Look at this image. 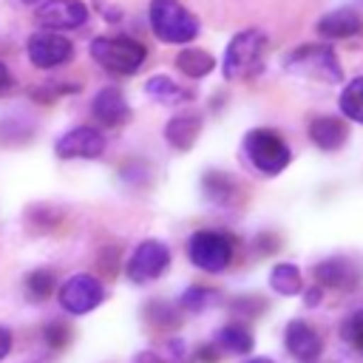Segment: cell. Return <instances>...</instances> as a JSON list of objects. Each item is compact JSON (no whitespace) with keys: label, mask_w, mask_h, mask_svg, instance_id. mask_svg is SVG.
Here are the masks:
<instances>
[{"label":"cell","mask_w":363,"mask_h":363,"mask_svg":"<svg viewBox=\"0 0 363 363\" xmlns=\"http://www.w3.org/2000/svg\"><path fill=\"white\" fill-rule=\"evenodd\" d=\"M267 54V34L258 28H244L233 34V40L224 48L221 71L227 79H247L261 71Z\"/></svg>","instance_id":"6da1fadb"},{"label":"cell","mask_w":363,"mask_h":363,"mask_svg":"<svg viewBox=\"0 0 363 363\" xmlns=\"http://www.w3.org/2000/svg\"><path fill=\"white\" fill-rule=\"evenodd\" d=\"M244 159L264 176H278L289 162H292V150L289 145L281 139L278 130L272 128H252L244 136Z\"/></svg>","instance_id":"7a4b0ae2"},{"label":"cell","mask_w":363,"mask_h":363,"mask_svg":"<svg viewBox=\"0 0 363 363\" xmlns=\"http://www.w3.org/2000/svg\"><path fill=\"white\" fill-rule=\"evenodd\" d=\"M284 71L295 74V77H306V79H320V82H340L343 79V68L340 60L335 57V51L329 45H298L295 51H289L284 57Z\"/></svg>","instance_id":"3957f363"},{"label":"cell","mask_w":363,"mask_h":363,"mask_svg":"<svg viewBox=\"0 0 363 363\" xmlns=\"http://www.w3.org/2000/svg\"><path fill=\"white\" fill-rule=\"evenodd\" d=\"M147 14H150V28L162 43L184 45L199 34V20L179 0H150Z\"/></svg>","instance_id":"277c9868"},{"label":"cell","mask_w":363,"mask_h":363,"mask_svg":"<svg viewBox=\"0 0 363 363\" xmlns=\"http://www.w3.org/2000/svg\"><path fill=\"white\" fill-rule=\"evenodd\" d=\"M91 57L111 74H136L147 57V48L130 37H96L91 43Z\"/></svg>","instance_id":"5b68a950"},{"label":"cell","mask_w":363,"mask_h":363,"mask_svg":"<svg viewBox=\"0 0 363 363\" xmlns=\"http://www.w3.org/2000/svg\"><path fill=\"white\" fill-rule=\"evenodd\" d=\"M233 252H235V244L227 233H218V230H196L190 238H187V258L193 267L204 269V272H224L233 261Z\"/></svg>","instance_id":"8992f818"},{"label":"cell","mask_w":363,"mask_h":363,"mask_svg":"<svg viewBox=\"0 0 363 363\" xmlns=\"http://www.w3.org/2000/svg\"><path fill=\"white\" fill-rule=\"evenodd\" d=\"M170 267V247L159 238H147L142 244H136V250L130 252L125 272L133 284H150L156 278L164 275V269Z\"/></svg>","instance_id":"52a82bcc"},{"label":"cell","mask_w":363,"mask_h":363,"mask_svg":"<svg viewBox=\"0 0 363 363\" xmlns=\"http://www.w3.org/2000/svg\"><path fill=\"white\" fill-rule=\"evenodd\" d=\"M57 301L68 315H85L105 301V286L99 278H94L88 272H77V275L65 278V284L57 292Z\"/></svg>","instance_id":"ba28073f"},{"label":"cell","mask_w":363,"mask_h":363,"mask_svg":"<svg viewBox=\"0 0 363 363\" xmlns=\"http://www.w3.org/2000/svg\"><path fill=\"white\" fill-rule=\"evenodd\" d=\"M37 23L48 31H68L79 28L88 20V6L82 0H45L34 11Z\"/></svg>","instance_id":"9c48e42d"},{"label":"cell","mask_w":363,"mask_h":363,"mask_svg":"<svg viewBox=\"0 0 363 363\" xmlns=\"http://www.w3.org/2000/svg\"><path fill=\"white\" fill-rule=\"evenodd\" d=\"M28 60L37 65V68H57V65H65L71 57H74V45L57 34V31H37L28 37Z\"/></svg>","instance_id":"30bf717a"},{"label":"cell","mask_w":363,"mask_h":363,"mask_svg":"<svg viewBox=\"0 0 363 363\" xmlns=\"http://www.w3.org/2000/svg\"><path fill=\"white\" fill-rule=\"evenodd\" d=\"M102 150H105V136L91 125L65 130L54 145V153L60 159H96L102 156Z\"/></svg>","instance_id":"8fae6325"},{"label":"cell","mask_w":363,"mask_h":363,"mask_svg":"<svg viewBox=\"0 0 363 363\" xmlns=\"http://www.w3.org/2000/svg\"><path fill=\"white\" fill-rule=\"evenodd\" d=\"M284 346L298 363H315L323 354V337L320 332L306 323L303 318H292L284 329Z\"/></svg>","instance_id":"7c38bea8"},{"label":"cell","mask_w":363,"mask_h":363,"mask_svg":"<svg viewBox=\"0 0 363 363\" xmlns=\"http://www.w3.org/2000/svg\"><path fill=\"white\" fill-rule=\"evenodd\" d=\"M315 281L329 289H352L360 281V267L349 255H332L315 264Z\"/></svg>","instance_id":"4fadbf2b"},{"label":"cell","mask_w":363,"mask_h":363,"mask_svg":"<svg viewBox=\"0 0 363 363\" xmlns=\"http://www.w3.org/2000/svg\"><path fill=\"white\" fill-rule=\"evenodd\" d=\"M91 113L99 125L105 128H116L122 122H128L130 116V108H128V99L119 88H102L96 91V96L91 99Z\"/></svg>","instance_id":"5bb4252c"},{"label":"cell","mask_w":363,"mask_h":363,"mask_svg":"<svg viewBox=\"0 0 363 363\" xmlns=\"http://www.w3.org/2000/svg\"><path fill=\"white\" fill-rule=\"evenodd\" d=\"M315 28L326 40H346V37H354L363 31V17L354 9H335V11L323 14L315 23Z\"/></svg>","instance_id":"9a60e30c"},{"label":"cell","mask_w":363,"mask_h":363,"mask_svg":"<svg viewBox=\"0 0 363 363\" xmlns=\"http://www.w3.org/2000/svg\"><path fill=\"white\" fill-rule=\"evenodd\" d=\"M309 139L315 147L332 153V150H340L349 139V128L340 116H315L309 122Z\"/></svg>","instance_id":"2e32d148"},{"label":"cell","mask_w":363,"mask_h":363,"mask_svg":"<svg viewBox=\"0 0 363 363\" xmlns=\"http://www.w3.org/2000/svg\"><path fill=\"white\" fill-rule=\"evenodd\" d=\"M201 125H204L201 113H176L164 125V139L176 150H190L196 145L199 133H201Z\"/></svg>","instance_id":"e0dca14e"},{"label":"cell","mask_w":363,"mask_h":363,"mask_svg":"<svg viewBox=\"0 0 363 363\" xmlns=\"http://www.w3.org/2000/svg\"><path fill=\"white\" fill-rule=\"evenodd\" d=\"M201 190H204V199L216 207H233L238 199V182L221 170H207L201 179Z\"/></svg>","instance_id":"ac0fdd59"},{"label":"cell","mask_w":363,"mask_h":363,"mask_svg":"<svg viewBox=\"0 0 363 363\" xmlns=\"http://www.w3.org/2000/svg\"><path fill=\"white\" fill-rule=\"evenodd\" d=\"M145 94H147L153 102L170 105V108H176V105H182V102H190V99H193L190 91H184L182 85H176V82H173L170 77H164V74L150 77V79L145 82Z\"/></svg>","instance_id":"d6986e66"},{"label":"cell","mask_w":363,"mask_h":363,"mask_svg":"<svg viewBox=\"0 0 363 363\" xmlns=\"http://www.w3.org/2000/svg\"><path fill=\"white\" fill-rule=\"evenodd\" d=\"M252 332L241 323H224L218 332H216V346L227 354H247L252 352Z\"/></svg>","instance_id":"ffe728a7"},{"label":"cell","mask_w":363,"mask_h":363,"mask_svg":"<svg viewBox=\"0 0 363 363\" xmlns=\"http://www.w3.org/2000/svg\"><path fill=\"white\" fill-rule=\"evenodd\" d=\"M176 68L190 79H201L216 68V60H213V54H207L201 48H182L176 54Z\"/></svg>","instance_id":"44dd1931"},{"label":"cell","mask_w":363,"mask_h":363,"mask_svg":"<svg viewBox=\"0 0 363 363\" xmlns=\"http://www.w3.org/2000/svg\"><path fill=\"white\" fill-rule=\"evenodd\" d=\"M269 286H272V292L281 295V298H292V295H298L301 286H303V281H301V269H298L295 264H289V261L275 264V267L269 269Z\"/></svg>","instance_id":"7402d4cb"},{"label":"cell","mask_w":363,"mask_h":363,"mask_svg":"<svg viewBox=\"0 0 363 363\" xmlns=\"http://www.w3.org/2000/svg\"><path fill=\"white\" fill-rule=\"evenodd\" d=\"M337 105H340V113L346 119L363 125V77H354L346 82V88L337 96Z\"/></svg>","instance_id":"603a6c76"},{"label":"cell","mask_w":363,"mask_h":363,"mask_svg":"<svg viewBox=\"0 0 363 363\" xmlns=\"http://www.w3.org/2000/svg\"><path fill=\"white\" fill-rule=\"evenodd\" d=\"M221 301V295L210 286H201V284H193L187 286L182 295H179V306L187 309V312H204V309H213L216 303Z\"/></svg>","instance_id":"cb8c5ba5"},{"label":"cell","mask_w":363,"mask_h":363,"mask_svg":"<svg viewBox=\"0 0 363 363\" xmlns=\"http://www.w3.org/2000/svg\"><path fill=\"white\" fill-rule=\"evenodd\" d=\"M340 340L357 352H363V306L360 309H352L343 320H340Z\"/></svg>","instance_id":"d4e9b609"},{"label":"cell","mask_w":363,"mask_h":363,"mask_svg":"<svg viewBox=\"0 0 363 363\" xmlns=\"http://www.w3.org/2000/svg\"><path fill=\"white\" fill-rule=\"evenodd\" d=\"M54 292V272L51 269H31L26 275V295L31 301H45Z\"/></svg>","instance_id":"484cf974"},{"label":"cell","mask_w":363,"mask_h":363,"mask_svg":"<svg viewBox=\"0 0 363 363\" xmlns=\"http://www.w3.org/2000/svg\"><path fill=\"white\" fill-rule=\"evenodd\" d=\"M43 335H45L48 346H54V349H60V346H65V343L71 340V329H68V323H48Z\"/></svg>","instance_id":"4316f807"},{"label":"cell","mask_w":363,"mask_h":363,"mask_svg":"<svg viewBox=\"0 0 363 363\" xmlns=\"http://www.w3.org/2000/svg\"><path fill=\"white\" fill-rule=\"evenodd\" d=\"M11 352V332L6 326H0V360H6Z\"/></svg>","instance_id":"83f0119b"},{"label":"cell","mask_w":363,"mask_h":363,"mask_svg":"<svg viewBox=\"0 0 363 363\" xmlns=\"http://www.w3.org/2000/svg\"><path fill=\"white\" fill-rule=\"evenodd\" d=\"M133 363H164L156 352H139L136 357H133Z\"/></svg>","instance_id":"f1b7e54d"},{"label":"cell","mask_w":363,"mask_h":363,"mask_svg":"<svg viewBox=\"0 0 363 363\" xmlns=\"http://www.w3.org/2000/svg\"><path fill=\"white\" fill-rule=\"evenodd\" d=\"M9 88H11V74H9L6 62H0V94L9 91Z\"/></svg>","instance_id":"f546056e"},{"label":"cell","mask_w":363,"mask_h":363,"mask_svg":"<svg viewBox=\"0 0 363 363\" xmlns=\"http://www.w3.org/2000/svg\"><path fill=\"white\" fill-rule=\"evenodd\" d=\"M241 363H275L272 357H264V354H255V357H247V360H241Z\"/></svg>","instance_id":"4dcf8cb0"},{"label":"cell","mask_w":363,"mask_h":363,"mask_svg":"<svg viewBox=\"0 0 363 363\" xmlns=\"http://www.w3.org/2000/svg\"><path fill=\"white\" fill-rule=\"evenodd\" d=\"M315 301H320V289L315 286V289H309V298H306V303H315Z\"/></svg>","instance_id":"1f68e13d"},{"label":"cell","mask_w":363,"mask_h":363,"mask_svg":"<svg viewBox=\"0 0 363 363\" xmlns=\"http://www.w3.org/2000/svg\"><path fill=\"white\" fill-rule=\"evenodd\" d=\"M23 3H40V0H23Z\"/></svg>","instance_id":"d6a6232c"}]
</instances>
